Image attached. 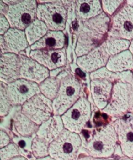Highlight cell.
Wrapping results in <instances>:
<instances>
[{"mask_svg":"<svg viewBox=\"0 0 133 160\" xmlns=\"http://www.w3.org/2000/svg\"><path fill=\"white\" fill-rule=\"evenodd\" d=\"M118 144L116 132L110 123L95 130L88 140L83 142L80 152L94 158H112Z\"/></svg>","mask_w":133,"mask_h":160,"instance_id":"6da1fadb","label":"cell"},{"mask_svg":"<svg viewBox=\"0 0 133 160\" xmlns=\"http://www.w3.org/2000/svg\"><path fill=\"white\" fill-rule=\"evenodd\" d=\"M66 1H40L37 8V19L43 21L50 31H63L68 18Z\"/></svg>","mask_w":133,"mask_h":160,"instance_id":"7a4b0ae2","label":"cell"},{"mask_svg":"<svg viewBox=\"0 0 133 160\" xmlns=\"http://www.w3.org/2000/svg\"><path fill=\"white\" fill-rule=\"evenodd\" d=\"M132 111L133 86L119 80L114 83L110 99L102 111L118 119Z\"/></svg>","mask_w":133,"mask_h":160,"instance_id":"3957f363","label":"cell"},{"mask_svg":"<svg viewBox=\"0 0 133 160\" xmlns=\"http://www.w3.org/2000/svg\"><path fill=\"white\" fill-rule=\"evenodd\" d=\"M82 144L80 134L64 129L50 144L49 156L56 160H77Z\"/></svg>","mask_w":133,"mask_h":160,"instance_id":"277c9868","label":"cell"},{"mask_svg":"<svg viewBox=\"0 0 133 160\" xmlns=\"http://www.w3.org/2000/svg\"><path fill=\"white\" fill-rule=\"evenodd\" d=\"M82 85L76 76L68 74L61 79L58 94L53 101V115L62 116L80 98Z\"/></svg>","mask_w":133,"mask_h":160,"instance_id":"5b68a950","label":"cell"},{"mask_svg":"<svg viewBox=\"0 0 133 160\" xmlns=\"http://www.w3.org/2000/svg\"><path fill=\"white\" fill-rule=\"evenodd\" d=\"M38 2L35 0L18 1L9 5L5 17L11 28L24 31L37 19Z\"/></svg>","mask_w":133,"mask_h":160,"instance_id":"8992f818","label":"cell"},{"mask_svg":"<svg viewBox=\"0 0 133 160\" xmlns=\"http://www.w3.org/2000/svg\"><path fill=\"white\" fill-rule=\"evenodd\" d=\"M91 115L90 102L81 97L61 116L65 129L80 134L90 121Z\"/></svg>","mask_w":133,"mask_h":160,"instance_id":"52a82bcc","label":"cell"},{"mask_svg":"<svg viewBox=\"0 0 133 160\" xmlns=\"http://www.w3.org/2000/svg\"><path fill=\"white\" fill-rule=\"evenodd\" d=\"M108 38L133 40V8L125 3L110 20Z\"/></svg>","mask_w":133,"mask_h":160,"instance_id":"ba28073f","label":"cell"},{"mask_svg":"<svg viewBox=\"0 0 133 160\" xmlns=\"http://www.w3.org/2000/svg\"><path fill=\"white\" fill-rule=\"evenodd\" d=\"M21 111L40 126L53 116V101L40 92L24 102L21 107Z\"/></svg>","mask_w":133,"mask_h":160,"instance_id":"9c48e42d","label":"cell"},{"mask_svg":"<svg viewBox=\"0 0 133 160\" xmlns=\"http://www.w3.org/2000/svg\"><path fill=\"white\" fill-rule=\"evenodd\" d=\"M6 91L13 106H22L40 92L38 84L22 78L6 84Z\"/></svg>","mask_w":133,"mask_h":160,"instance_id":"30bf717a","label":"cell"},{"mask_svg":"<svg viewBox=\"0 0 133 160\" xmlns=\"http://www.w3.org/2000/svg\"><path fill=\"white\" fill-rule=\"evenodd\" d=\"M20 58V78L39 84L50 76V71L29 56L19 54Z\"/></svg>","mask_w":133,"mask_h":160,"instance_id":"8fae6325","label":"cell"},{"mask_svg":"<svg viewBox=\"0 0 133 160\" xmlns=\"http://www.w3.org/2000/svg\"><path fill=\"white\" fill-rule=\"evenodd\" d=\"M29 56L49 71L63 68L66 63V54L64 48L56 50H31Z\"/></svg>","mask_w":133,"mask_h":160,"instance_id":"7c38bea8","label":"cell"},{"mask_svg":"<svg viewBox=\"0 0 133 160\" xmlns=\"http://www.w3.org/2000/svg\"><path fill=\"white\" fill-rule=\"evenodd\" d=\"M28 46L24 31L11 28L1 36V54L7 52L20 54Z\"/></svg>","mask_w":133,"mask_h":160,"instance_id":"4fadbf2b","label":"cell"},{"mask_svg":"<svg viewBox=\"0 0 133 160\" xmlns=\"http://www.w3.org/2000/svg\"><path fill=\"white\" fill-rule=\"evenodd\" d=\"M110 56L101 44L87 54L78 57L77 66L87 72H94L103 67H105Z\"/></svg>","mask_w":133,"mask_h":160,"instance_id":"5bb4252c","label":"cell"},{"mask_svg":"<svg viewBox=\"0 0 133 160\" xmlns=\"http://www.w3.org/2000/svg\"><path fill=\"white\" fill-rule=\"evenodd\" d=\"M111 124L116 132L118 144L124 155L133 158V128L130 122L123 118H118Z\"/></svg>","mask_w":133,"mask_h":160,"instance_id":"9a60e30c","label":"cell"},{"mask_svg":"<svg viewBox=\"0 0 133 160\" xmlns=\"http://www.w3.org/2000/svg\"><path fill=\"white\" fill-rule=\"evenodd\" d=\"M19 78V55L10 52L1 54V82L8 84Z\"/></svg>","mask_w":133,"mask_h":160,"instance_id":"2e32d148","label":"cell"},{"mask_svg":"<svg viewBox=\"0 0 133 160\" xmlns=\"http://www.w3.org/2000/svg\"><path fill=\"white\" fill-rule=\"evenodd\" d=\"M114 83L107 79H93L90 81V92L95 105L103 110L110 99Z\"/></svg>","mask_w":133,"mask_h":160,"instance_id":"e0dca14e","label":"cell"},{"mask_svg":"<svg viewBox=\"0 0 133 160\" xmlns=\"http://www.w3.org/2000/svg\"><path fill=\"white\" fill-rule=\"evenodd\" d=\"M64 129L61 116L53 115L39 126L36 135L51 143L60 134Z\"/></svg>","mask_w":133,"mask_h":160,"instance_id":"ac0fdd59","label":"cell"},{"mask_svg":"<svg viewBox=\"0 0 133 160\" xmlns=\"http://www.w3.org/2000/svg\"><path fill=\"white\" fill-rule=\"evenodd\" d=\"M75 12L82 22L95 18L103 12L101 1L83 0L75 1Z\"/></svg>","mask_w":133,"mask_h":160,"instance_id":"d6986e66","label":"cell"},{"mask_svg":"<svg viewBox=\"0 0 133 160\" xmlns=\"http://www.w3.org/2000/svg\"><path fill=\"white\" fill-rule=\"evenodd\" d=\"M65 36L63 31H48L40 40L30 46L31 50H56L63 49Z\"/></svg>","mask_w":133,"mask_h":160,"instance_id":"ffe728a7","label":"cell"},{"mask_svg":"<svg viewBox=\"0 0 133 160\" xmlns=\"http://www.w3.org/2000/svg\"><path fill=\"white\" fill-rule=\"evenodd\" d=\"M39 126L23 114L21 110L14 114L13 118V130L16 136L34 137L36 136Z\"/></svg>","mask_w":133,"mask_h":160,"instance_id":"44dd1931","label":"cell"},{"mask_svg":"<svg viewBox=\"0 0 133 160\" xmlns=\"http://www.w3.org/2000/svg\"><path fill=\"white\" fill-rule=\"evenodd\" d=\"M106 68L114 72L133 71V57L130 51L126 50L110 56Z\"/></svg>","mask_w":133,"mask_h":160,"instance_id":"7402d4cb","label":"cell"},{"mask_svg":"<svg viewBox=\"0 0 133 160\" xmlns=\"http://www.w3.org/2000/svg\"><path fill=\"white\" fill-rule=\"evenodd\" d=\"M48 31L46 25L43 21L36 19L24 30L29 45L31 46L40 40Z\"/></svg>","mask_w":133,"mask_h":160,"instance_id":"603a6c76","label":"cell"},{"mask_svg":"<svg viewBox=\"0 0 133 160\" xmlns=\"http://www.w3.org/2000/svg\"><path fill=\"white\" fill-rule=\"evenodd\" d=\"M60 82L61 79L58 76H49L38 84L40 92L46 98L53 101L58 94Z\"/></svg>","mask_w":133,"mask_h":160,"instance_id":"cb8c5ba5","label":"cell"},{"mask_svg":"<svg viewBox=\"0 0 133 160\" xmlns=\"http://www.w3.org/2000/svg\"><path fill=\"white\" fill-rule=\"evenodd\" d=\"M102 44L109 56H112L128 50L130 44V41L120 38H107Z\"/></svg>","mask_w":133,"mask_h":160,"instance_id":"d4e9b609","label":"cell"},{"mask_svg":"<svg viewBox=\"0 0 133 160\" xmlns=\"http://www.w3.org/2000/svg\"><path fill=\"white\" fill-rule=\"evenodd\" d=\"M50 144L46 141L38 137L34 136L31 144V152L33 157L35 159H40L49 156Z\"/></svg>","mask_w":133,"mask_h":160,"instance_id":"484cf974","label":"cell"},{"mask_svg":"<svg viewBox=\"0 0 133 160\" xmlns=\"http://www.w3.org/2000/svg\"><path fill=\"white\" fill-rule=\"evenodd\" d=\"M0 98V115L1 117L6 116L8 115L13 105L7 93L6 84L2 82H1Z\"/></svg>","mask_w":133,"mask_h":160,"instance_id":"4316f807","label":"cell"},{"mask_svg":"<svg viewBox=\"0 0 133 160\" xmlns=\"http://www.w3.org/2000/svg\"><path fill=\"white\" fill-rule=\"evenodd\" d=\"M90 78L93 79H107L115 83L119 80V72H114L108 70L106 67H103L90 74Z\"/></svg>","mask_w":133,"mask_h":160,"instance_id":"83f0119b","label":"cell"},{"mask_svg":"<svg viewBox=\"0 0 133 160\" xmlns=\"http://www.w3.org/2000/svg\"><path fill=\"white\" fill-rule=\"evenodd\" d=\"M34 137H23L20 136H15L13 138V141L19 148L21 154L25 156V154H32L31 152V144Z\"/></svg>","mask_w":133,"mask_h":160,"instance_id":"f1b7e54d","label":"cell"},{"mask_svg":"<svg viewBox=\"0 0 133 160\" xmlns=\"http://www.w3.org/2000/svg\"><path fill=\"white\" fill-rule=\"evenodd\" d=\"M19 156H22L21 152L18 146L14 142H11L8 146L0 148L1 160H10Z\"/></svg>","mask_w":133,"mask_h":160,"instance_id":"f546056e","label":"cell"},{"mask_svg":"<svg viewBox=\"0 0 133 160\" xmlns=\"http://www.w3.org/2000/svg\"><path fill=\"white\" fill-rule=\"evenodd\" d=\"M125 2L122 0H103L101 1L103 12L109 16H112L117 12L119 8Z\"/></svg>","mask_w":133,"mask_h":160,"instance_id":"4dcf8cb0","label":"cell"},{"mask_svg":"<svg viewBox=\"0 0 133 160\" xmlns=\"http://www.w3.org/2000/svg\"><path fill=\"white\" fill-rule=\"evenodd\" d=\"M0 34L2 36L11 28V26L5 16L2 14L0 15Z\"/></svg>","mask_w":133,"mask_h":160,"instance_id":"1f68e13d","label":"cell"},{"mask_svg":"<svg viewBox=\"0 0 133 160\" xmlns=\"http://www.w3.org/2000/svg\"><path fill=\"white\" fill-rule=\"evenodd\" d=\"M11 139L9 134L3 129L0 131V148H3L10 144Z\"/></svg>","mask_w":133,"mask_h":160,"instance_id":"d6a6232c","label":"cell"},{"mask_svg":"<svg viewBox=\"0 0 133 160\" xmlns=\"http://www.w3.org/2000/svg\"><path fill=\"white\" fill-rule=\"evenodd\" d=\"M9 9V6L6 4L3 1H0V13L2 15L5 16Z\"/></svg>","mask_w":133,"mask_h":160,"instance_id":"836d02e7","label":"cell"},{"mask_svg":"<svg viewBox=\"0 0 133 160\" xmlns=\"http://www.w3.org/2000/svg\"><path fill=\"white\" fill-rule=\"evenodd\" d=\"M61 70H62V68H58V69H54L52 71H50V76L57 77L59 75L58 73L60 72L61 71Z\"/></svg>","mask_w":133,"mask_h":160,"instance_id":"e575fe53","label":"cell"},{"mask_svg":"<svg viewBox=\"0 0 133 160\" xmlns=\"http://www.w3.org/2000/svg\"><path fill=\"white\" fill-rule=\"evenodd\" d=\"M77 160H95V158L90 156L83 154V156H79Z\"/></svg>","mask_w":133,"mask_h":160,"instance_id":"d590c367","label":"cell"},{"mask_svg":"<svg viewBox=\"0 0 133 160\" xmlns=\"http://www.w3.org/2000/svg\"><path fill=\"white\" fill-rule=\"evenodd\" d=\"M10 160H29L27 158H26L25 156H16L14 157L12 159H11Z\"/></svg>","mask_w":133,"mask_h":160,"instance_id":"8d00e7d4","label":"cell"},{"mask_svg":"<svg viewBox=\"0 0 133 160\" xmlns=\"http://www.w3.org/2000/svg\"><path fill=\"white\" fill-rule=\"evenodd\" d=\"M35 160H56V159H55L54 158H51L50 156H46L45 158L37 159H35Z\"/></svg>","mask_w":133,"mask_h":160,"instance_id":"74e56055","label":"cell"},{"mask_svg":"<svg viewBox=\"0 0 133 160\" xmlns=\"http://www.w3.org/2000/svg\"><path fill=\"white\" fill-rule=\"evenodd\" d=\"M115 160H133V158H129V157H127V156H123V157H121V158H119Z\"/></svg>","mask_w":133,"mask_h":160,"instance_id":"f35d334b","label":"cell"},{"mask_svg":"<svg viewBox=\"0 0 133 160\" xmlns=\"http://www.w3.org/2000/svg\"><path fill=\"white\" fill-rule=\"evenodd\" d=\"M129 50L130 52H131V54H132V57H133V40L130 41V44Z\"/></svg>","mask_w":133,"mask_h":160,"instance_id":"ab89813d","label":"cell"},{"mask_svg":"<svg viewBox=\"0 0 133 160\" xmlns=\"http://www.w3.org/2000/svg\"><path fill=\"white\" fill-rule=\"evenodd\" d=\"M126 3L133 8V0H128L126 1Z\"/></svg>","mask_w":133,"mask_h":160,"instance_id":"60d3db41","label":"cell"},{"mask_svg":"<svg viewBox=\"0 0 133 160\" xmlns=\"http://www.w3.org/2000/svg\"><path fill=\"white\" fill-rule=\"evenodd\" d=\"M95 160H115L114 158H95Z\"/></svg>","mask_w":133,"mask_h":160,"instance_id":"b9f144b4","label":"cell"},{"mask_svg":"<svg viewBox=\"0 0 133 160\" xmlns=\"http://www.w3.org/2000/svg\"><path fill=\"white\" fill-rule=\"evenodd\" d=\"M130 123H131V124H132V128H133V121H131V122H130Z\"/></svg>","mask_w":133,"mask_h":160,"instance_id":"7bdbcfd3","label":"cell"}]
</instances>
